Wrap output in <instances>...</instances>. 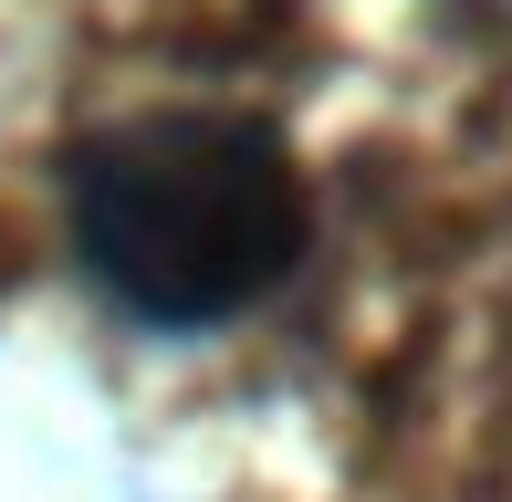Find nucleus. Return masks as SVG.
I'll use <instances>...</instances> for the list:
<instances>
[{
	"label": "nucleus",
	"mask_w": 512,
	"mask_h": 502,
	"mask_svg": "<svg viewBox=\"0 0 512 502\" xmlns=\"http://www.w3.org/2000/svg\"><path fill=\"white\" fill-rule=\"evenodd\" d=\"M74 251L147 325H220L304 251V189L251 116H126L74 157Z\"/></svg>",
	"instance_id": "obj_1"
}]
</instances>
